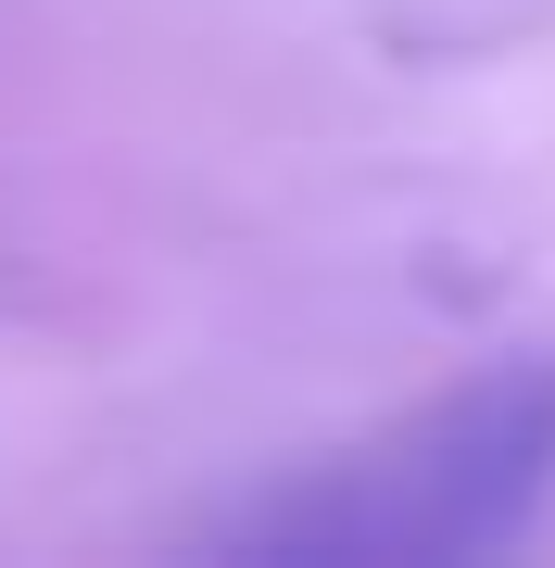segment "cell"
<instances>
[{"label":"cell","mask_w":555,"mask_h":568,"mask_svg":"<svg viewBox=\"0 0 555 568\" xmlns=\"http://www.w3.org/2000/svg\"><path fill=\"white\" fill-rule=\"evenodd\" d=\"M555 493V354H505L454 379L430 417L316 467L266 506L215 518V556L266 568H467L505 556Z\"/></svg>","instance_id":"cell-1"}]
</instances>
